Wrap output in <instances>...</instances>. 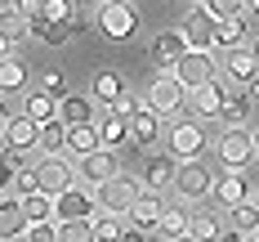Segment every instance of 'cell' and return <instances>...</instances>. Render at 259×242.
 I'll use <instances>...</instances> for the list:
<instances>
[{"label":"cell","instance_id":"obj_1","mask_svg":"<svg viewBox=\"0 0 259 242\" xmlns=\"http://www.w3.org/2000/svg\"><path fill=\"white\" fill-rule=\"evenodd\" d=\"M214 153L224 161V170H246L255 157V130H246V126H228V130L219 134V144H214Z\"/></svg>","mask_w":259,"mask_h":242},{"label":"cell","instance_id":"obj_2","mask_svg":"<svg viewBox=\"0 0 259 242\" xmlns=\"http://www.w3.org/2000/svg\"><path fill=\"white\" fill-rule=\"evenodd\" d=\"M94 14H99V31L112 36V41H130L139 31L134 0H103V5H94Z\"/></svg>","mask_w":259,"mask_h":242},{"label":"cell","instance_id":"obj_3","mask_svg":"<svg viewBox=\"0 0 259 242\" xmlns=\"http://www.w3.org/2000/svg\"><path fill=\"white\" fill-rule=\"evenodd\" d=\"M72 153H45V157L36 161V175H40V188L45 193H67L72 184H80V166H72Z\"/></svg>","mask_w":259,"mask_h":242},{"label":"cell","instance_id":"obj_4","mask_svg":"<svg viewBox=\"0 0 259 242\" xmlns=\"http://www.w3.org/2000/svg\"><path fill=\"white\" fill-rule=\"evenodd\" d=\"M143 180H134V175H112L107 184H99V211H112V215H130V206L139 202V193H143Z\"/></svg>","mask_w":259,"mask_h":242},{"label":"cell","instance_id":"obj_5","mask_svg":"<svg viewBox=\"0 0 259 242\" xmlns=\"http://www.w3.org/2000/svg\"><path fill=\"white\" fill-rule=\"evenodd\" d=\"M214 170H210L201 157H188L179 161V175H175V193L179 197H188V202H197V197H206V193H214Z\"/></svg>","mask_w":259,"mask_h":242},{"label":"cell","instance_id":"obj_6","mask_svg":"<svg viewBox=\"0 0 259 242\" xmlns=\"http://www.w3.org/2000/svg\"><path fill=\"white\" fill-rule=\"evenodd\" d=\"M188 94H192V90H188L175 72H156V81L148 85V99H143V103H152L161 117H175V112L183 108V99H188Z\"/></svg>","mask_w":259,"mask_h":242},{"label":"cell","instance_id":"obj_7","mask_svg":"<svg viewBox=\"0 0 259 242\" xmlns=\"http://www.w3.org/2000/svg\"><path fill=\"white\" fill-rule=\"evenodd\" d=\"M80 166V184H107L112 175H121V157H116V148H94V153H85V157H76Z\"/></svg>","mask_w":259,"mask_h":242},{"label":"cell","instance_id":"obj_8","mask_svg":"<svg viewBox=\"0 0 259 242\" xmlns=\"http://www.w3.org/2000/svg\"><path fill=\"white\" fill-rule=\"evenodd\" d=\"M175 77H179L188 90H197V85H206V81L219 77V63H214L210 50H188L179 63H175Z\"/></svg>","mask_w":259,"mask_h":242},{"label":"cell","instance_id":"obj_9","mask_svg":"<svg viewBox=\"0 0 259 242\" xmlns=\"http://www.w3.org/2000/svg\"><path fill=\"white\" fill-rule=\"evenodd\" d=\"M54 202H58V220H94L99 215V188L94 184L90 188L72 184L67 193H58Z\"/></svg>","mask_w":259,"mask_h":242},{"label":"cell","instance_id":"obj_10","mask_svg":"<svg viewBox=\"0 0 259 242\" xmlns=\"http://www.w3.org/2000/svg\"><path fill=\"white\" fill-rule=\"evenodd\" d=\"M5 144L9 148H40V121L36 117H27V112H5Z\"/></svg>","mask_w":259,"mask_h":242},{"label":"cell","instance_id":"obj_11","mask_svg":"<svg viewBox=\"0 0 259 242\" xmlns=\"http://www.w3.org/2000/svg\"><path fill=\"white\" fill-rule=\"evenodd\" d=\"M170 153L179 161L201 157V153H206V130H201L197 121H175V126H170Z\"/></svg>","mask_w":259,"mask_h":242},{"label":"cell","instance_id":"obj_12","mask_svg":"<svg viewBox=\"0 0 259 242\" xmlns=\"http://www.w3.org/2000/svg\"><path fill=\"white\" fill-rule=\"evenodd\" d=\"M188 50H192V45H188V36H183V31H156L148 54H152V63L161 67V72H175V63H179Z\"/></svg>","mask_w":259,"mask_h":242},{"label":"cell","instance_id":"obj_13","mask_svg":"<svg viewBox=\"0 0 259 242\" xmlns=\"http://www.w3.org/2000/svg\"><path fill=\"white\" fill-rule=\"evenodd\" d=\"M175 175H179V157H175L170 148L143 161V184L152 188V193H170V188H175Z\"/></svg>","mask_w":259,"mask_h":242},{"label":"cell","instance_id":"obj_14","mask_svg":"<svg viewBox=\"0 0 259 242\" xmlns=\"http://www.w3.org/2000/svg\"><path fill=\"white\" fill-rule=\"evenodd\" d=\"M214 31H219V18L210 14L206 5H197L188 14V23H183V36H188L192 50H214Z\"/></svg>","mask_w":259,"mask_h":242},{"label":"cell","instance_id":"obj_15","mask_svg":"<svg viewBox=\"0 0 259 242\" xmlns=\"http://www.w3.org/2000/svg\"><path fill=\"white\" fill-rule=\"evenodd\" d=\"M250 197V184H246V170H224L219 180H214V206H224V211H233Z\"/></svg>","mask_w":259,"mask_h":242},{"label":"cell","instance_id":"obj_16","mask_svg":"<svg viewBox=\"0 0 259 242\" xmlns=\"http://www.w3.org/2000/svg\"><path fill=\"white\" fill-rule=\"evenodd\" d=\"M224 99H228V85L214 77V81H206V85H197V90H192V112H197V117H206V121H219Z\"/></svg>","mask_w":259,"mask_h":242},{"label":"cell","instance_id":"obj_17","mask_svg":"<svg viewBox=\"0 0 259 242\" xmlns=\"http://www.w3.org/2000/svg\"><path fill=\"white\" fill-rule=\"evenodd\" d=\"M161 215H165V202H161V193H152V188H143L139 193V202L130 206V224H139V229H148V233H156V224H161Z\"/></svg>","mask_w":259,"mask_h":242},{"label":"cell","instance_id":"obj_18","mask_svg":"<svg viewBox=\"0 0 259 242\" xmlns=\"http://www.w3.org/2000/svg\"><path fill=\"white\" fill-rule=\"evenodd\" d=\"M224 77L237 81V85H246V81H255L259 77V58L250 45H237V50L224 54Z\"/></svg>","mask_w":259,"mask_h":242},{"label":"cell","instance_id":"obj_19","mask_svg":"<svg viewBox=\"0 0 259 242\" xmlns=\"http://www.w3.org/2000/svg\"><path fill=\"white\" fill-rule=\"evenodd\" d=\"M130 139H134L139 148H152L156 139H161V112H156L152 103H143L130 117Z\"/></svg>","mask_w":259,"mask_h":242},{"label":"cell","instance_id":"obj_20","mask_svg":"<svg viewBox=\"0 0 259 242\" xmlns=\"http://www.w3.org/2000/svg\"><path fill=\"white\" fill-rule=\"evenodd\" d=\"M27 229V211H23V197H0V238L5 242H14V238H23Z\"/></svg>","mask_w":259,"mask_h":242},{"label":"cell","instance_id":"obj_21","mask_svg":"<svg viewBox=\"0 0 259 242\" xmlns=\"http://www.w3.org/2000/svg\"><path fill=\"white\" fill-rule=\"evenodd\" d=\"M94 148H103L99 121H76V126H67V153H72V157H85V153H94Z\"/></svg>","mask_w":259,"mask_h":242},{"label":"cell","instance_id":"obj_22","mask_svg":"<svg viewBox=\"0 0 259 242\" xmlns=\"http://www.w3.org/2000/svg\"><path fill=\"white\" fill-rule=\"evenodd\" d=\"M23 112H27V117H36V121H54V117L63 112V99H58V94H50L45 85H36V90H27Z\"/></svg>","mask_w":259,"mask_h":242},{"label":"cell","instance_id":"obj_23","mask_svg":"<svg viewBox=\"0 0 259 242\" xmlns=\"http://www.w3.org/2000/svg\"><path fill=\"white\" fill-rule=\"evenodd\" d=\"M121 90H125V77H121V72H112V67L94 72V81H90V99H94L99 108H112Z\"/></svg>","mask_w":259,"mask_h":242},{"label":"cell","instance_id":"obj_24","mask_svg":"<svg viewBox=\"0 0 259 242\" xmlns=\"http://www.w3.org/2000/svg\"><path fill=\"white\" fill-rule=\"evenodd\" d=\"M72 31H76L72 23H54V18H45V14H40V18H31V31H27V36H36L40 45L58 50V45H67V36H72Z\"/></svg>","mask_w":259,"mask_h":242},{"label":"cell","instance_id":"obj_25","mask_svg":"<svg viewBox=\"0 0 259 242\" xmlns=\"http://www.w3.org/2000/svg\"><path fill=\"white\" fill-rule=\"evenodd\" d=\"M246 14H237V18H219V31H214V50H237V45H246Z\"/></svg>","mask_w":259,"mask_h":242},{"label":"cell","instance_id":"obj_26","mask_svg":"<svg viewBox=\"0 0 259 242\" xmlns=\"http://www.w3.org/2000/svg\"><path fill=\"white\" fill-rule=\"evenodd\" d=\"M188 233L201 238V242H219V238H224V206H219V211H197Z\"/></svg>","mask_w":259,"mask_h":242},{"label":"cell","instance_id":"obj_27","mask_svg":"<svg viewBox=\"0 0 259 242\" xmlns=\"http://www.w3.org/2000/svg\"><path fill=\"white\" fill-rule=\"evenodd\" d=\"M99 130H103L107 148H125V144H134V139H130V117H121V112H107L103 121H99Z\"/></svg>","mask_w":259,"mask_h":242},{"label":"cell","instance_id":"obj_28","mask_svg":"<svg viewBox=\"0 0 259 242\" xmlns=\"http://www.w3.org/2000/svg\"><path fill=\"white\" fill-rule=\"evenodd\" d=\"M36 153H67V121L63 117L40 121V148Z\"/></svg>","mask_w":259,"mask_h":242},{"label":"cell","instance_id":"obj_29","mask_svg":"<svg viewBox=\"0 0 259 242\" xmlns=\"http://www.w3.org/2000/svg\"><path fill=\"white\" fill-rule=\"evenodd\" d=\"M0 90H5V99H14L18 90H27V67L18 63V54L0 63Z\"/></svg>","mask_w":259,"mask_h":242},{"label":"cell","instance_id":"obj_30","mask_svg":"<svg viewBox=\"0 0 259 242\" xmlns=\"http://www.w3.org/2000/svg\"><path fill=\"white\" fill-rule=\"evenodd\" d=\"M250 94H228L224 99V108H219V121H224V130L228 126H246V117H250Z\"/></svg>","mask_w":259,"mask_h":242},{"label":"cell","instance_id":"obj_31","mask_svg":"<svg viewBox=\"0 0 259 242\" xmlns=\"http://www.w3.org/2000/svg\"><path fill=\"white\" fill-rule=\"evenodd\" d=\"M125 224H130L125 215L99 211V215H94V238H99V242H121V238H125Z\"/></svg>","mask_w":259,"mask_h":242},{"label":"cell","instance_id":"obj_32","mask_svg":"<svg viewBox=\"0 0 259 242\" xmlns=\"http://www.w3.org/2000/svg\"><path fill=\"white\" fill-rule=\"evenodd\" d=\"M188 229H192V211H183V206H165L161 224H156V233H165V238H183Z\"/></svg>","mask_w":259,"mask_h":242},{"label":"cell","instance_id":"obj_33","mask_svg":"<svg viewBox=\"0 0 259 242\" xmlns=\"http://www.w3.org/2000/svg\"><path fill=\"white\" fill-rule=\"evenodd\" d=\"M58 117H63L67 126H76V121H94V99H85V94H67Z\"/></svg>","mask_w":259,"mask_h":242},{"label":"cell","instance_id":"obj_34","mask_svg":"<svg viewBox=\"0 0 259 242\" xmlns=\"http://www.w3.org/2000/svg\"><path fill=\"white\" fill-rule=\"evenodd\" d=\"M233 229L237 233H259V202L255 197H246V202H241V206H233Z\"/></svg>","mask_w":259,"mask_h":242},{"label":"cell","instance_id":"obj_35","mask_svg":"<svg viewBox=\"0 0 259 242\" xmlns=\"http://www.w3.org/2000/svg\"><path fill=\"white\" fill-rule=\"evenodd\" d=\"M63 242H99L94 238V220H58Z\"/></svg>","mask_w":259,"mask_h":242},{"label":"cell","instance_id":"obj_36","mask_svg":"<svg viewBox=\"0 0 259 242\" xmlns=\"http://www.w3.org/2000/svg\"><path fill=\"white\" fill-rule=\"evenodd\" d=\"M45 18H54V23H72V18H76V0H45Z\"/></svg>","mask_w":259,"mask_h":242},{"label":"cell","instance_id":"obj_37","mask_svg":"<svg viewBox=\"0 0 259 242\" xmlns=\"http://www.w3.org/2000/svg\"><path fill=\"white\" fill-rule=\"evenodd\" d=\"M214 18H237V14H246V0H201Z\"/></svg>","mask_w":259,"mask_h":242},{"label":"cell","instance_id":"obj_38","mask_svg":"<svg viewBox=\"0 0 259 242\" xmlns=\"http://www.w3.org/2000/svg\"><path fill=\"white\" fill-rule=\"evenodd\" d=\"M27 242H63V233H58V220L31 224V229H27Z\"/></svg>","mask_w":259,"mask_h":242},{"label":"cell","instance_id":"obj_39","mask_svg":"<svg viewBox=\"0 0 259 242\" xmlns=\"http://www.w3.org/2000/svg\"><path fill=\"white\" fill-rule=\"evenodd\" d=\"M139 99H134V90H121V94H116V103L107 108V112H121V117H134V112H139Z\"/></svg>","mask_w":259,"mask_h":242},{"label":"cell","instance_id":"obj_40","mask_svg":"<svg viewBox=\"0 0 259 242\" xmlns=\"http://www.w3.org/2000/svg\"><path fill=\"white\" fill-rule=\"evenodd\" d=\"M40 85H45L50 94H58V99H67V81L58 77V72H40Z\"/></svg>","mask_w":259,"mask_h":242},{"label":"cell","instance_id":"obj_41","mask_svg":"<svg viewBox=\"0 0 259 242\" xmlns=\"http://www.w3.org/2000/svg\"><path fill=\"white\" fill-rule=\"evenodd\" d=\"M14 5L23 9L27 18H40V14H45V0H14Z\"/></svg>","mask_w":259,"mask_h":242},{"label":"cell","instance_id":"obj_42","mask_svg":"<svg viewBox=\"0 0 259 242\" xmlns=\"http://www.w3.org/2000/svg\"><path fill=\"white\" fill-rule=\"evenodd\" d=\"M148 238H152L148 229H139V224H130V229H125V238H121V242H148Z\"/></svg>","mask_w":259,"mask_h":242},{"label":"cell","instance_id":"obj_43","mask_svg":"<svg viewBox=\"0 0 259 242\" xmlns=\"http://www.w3.org/2000/svg\"><path fill=\"white\" fill-rule=\"evenodd\" d=\"M246 94H250V99H259V77H255V81H246Z\"/></svg>","mask_w":259,"mask_h":242},{"label":"cell","instance_id":"obj_44","mask_svg":"<svg viewBox=\"0 0 259 242\" xmlns=\"http://www.w3.org/2000/svg\"><path fill=\"white\" fill-rule=\"evenodd\" d=\"M246 14H259V0H246Z\"/></svg>","mask_w":259,"mask_h":242},{"label":"cell","instance_id":"obj_45","mask_svg":"<svg viewBox=\"0 0 259 242\" xmlns=\"http://www.w3.org/2000/svg\"><path fill=\"white\" fill-rule=\"evenodd\" d=\"M170 242H201V238H192V233H183V238H170Z\"/></svg>","mask_w":259,"mask_h":242},{"label":"cell","instance_id":"obj_46","mask_svg":"<svg viewBox=\"0 0 259 242\" xmlns=\"http://www.w3.org/2000/svg\"><path fill=\"white\" fill-rule=\"evenodd\" d=\"M148 242H170V238H165V233H152V238H148Z\"/></svg>","mask_w":259,"mask_h":242},{"label":"cell","instance_id":"obj_47","mask_svg":"<svg viewBox=\"0 0 259 242\" xmlns=\"http://www.w3.org/2000/svg\"><path fill=\"white\" fill-rule=\"evenodd\" d=\"M255 157H259V126H255Z\"/></svg>","mask_w":259,"mask_h":242},{"label":"cell","instance_id":"obj_48","mask_svg":"<svg viewBox=\"0 0 259 242\" xmlns=\"http://www.w3.org/2000/svg\"><path fill=\"white\" fill-rule=\"evenodd\" d=\"M246 242H259V233H246Z\"/></svg>","mask_w":259,"mask_h":242},{"label":"cell","instance_id":"obj_49","mask_svg":"<svg viewBox=\"0 0 259 242\" xmlns=\"http://www.w3.org/2000/svg\"><path fill=\"white\" fill-rule=\"evenodd\" d=\"M250 50H255V58H259V41H255V45H250Z\"/></svg>","mask_w":259,"mask_h":242},{"label":"cell","instance_id":"obj_50","mask_svg":"<svg viewBox=\"0 0 259 242\" xmlns=\"http://www.w3.org/2000/svg\"><path fill=\"white\" fill-rule=\"evenodd\" d=\"M192 5H201V0H192Z\"/></svg>","mask_w":259,"mask_h":242},{"label":"cell","instance_id":"obj_51","mask_svg":"<svg viewBox=\"0 0 259 242\" xmlns=\"http://www.w3.org/2000/svg\"><path fill=\"white\" fill-rule=\"evenodd\" d=\"M255 202H259V193H255Z\"/></svg>","mask_w":259,"mask_h":242}]
</instances>
